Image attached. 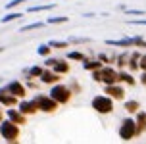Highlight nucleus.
I'll list each match as a JSON object with an SVG mask.
<instances>
[{
	"label": "nucleus",
	"mask_w": 146,
	"mask_h": 144,
	"mask_svg": "<svg viewBox=\"0 0 146 144\" xmlns=\"http://www.w3.org/2000/svg\"><path fill=\"white\" fill-rule=\"evenodd\" d=\"M90 77L94 83H100L104 86H110V85H119V79H117V69L113 65H102L98 71L90 73Z\"/></svg>",
	"instance_id": "f257e3e1"
},
{
	"label": "nucleus",
	"mask_w": 146,
	"mask_h": 144,
	"mask_svg": "<svg viewBox=\"0 0 146 144\" xmlns=\"http://www.w3.org/2000/svg\"><path fill=\"white\" fill-rule=\"evenodd\" d=\"M19 137H21V127L10 123L8 119L0 123V138H4L6 144H19Z\"/></svg>",
	"instance_id": "f03ea898"
},
{
	"label": "nucleus",
	"mask_w": 146,
	"mask_h": 144,
	"mask_svg": "<svg viewBox=\"0 0 146 144\" xmlns=\"http://www.w3.org/2000/svg\"><path fill=\"white\" fill-rule=\"evenodd\" d=\"M31 102H33V106L36 108V111H42V113H56L58 108H60L48 94H42V92H36L31 98Z\"/></svg>",
	"instance_id": "7ed1b4c3"
},
{
	"label": "nucleus",
	"mask_w": 146,
	"mask_h": 144,
	"mask_svg": "<svg viewBox=\"0 0 146 144\" xmlns=\"http://www.w3.org/2000/svg\"><path fill=\"white\" fill-rule=\"evenodd\" d=\"M90 108L100 115H110V113H113V109H115V102L110 100L108 96H104V94H96L90 100Z\"/></svg>",
	"instance_id": "20e7f679"
},
{
	"label": "nucleus",
	"mask_w": 146,
	"mask_h": 144,
	"mask_svg": "<svg viewBox=\"0 0 146 144\" xmlns=\"http://www.w3.org/2000/svg\"><path fill=\"white\" fill-rule=\"evenodd\" d=\"M48 96H50V98L56 102L58 106H66V104H69V102H71V98H73V94H71V90H69V86L64 85V83L52 85Z\"/></svg>",
	"instance_id": "39448f33"
},
{
	"label": "nucleus",
	"mask_w": 146,
	"mask_h": 144,
	"mask_svg": "<svg viewBox=\"0 0 146 144\" xmlns=\"http://www.w3.org/2000/svg\"><path fill=\"white\" fill-rule=\"evenodd\" d=\"M117 135H119V138L123 142H131V140H135V138L139 137L137 135V127H135V119H133L131 115H127V117L121 119L119 129H117Z\"/></svg>",
	"instance_id": "423d86ee"
},
{
	"label": "nucleus",
	"mask_w": 146,
	"mask_h": 144,
	"mask_svg": "<svg viewBox=\"0 0 146 144\" xmlns=\"http://www.w3.org/2000/svg\"><path fill=\"white\" fill-rule=\"evenodd\" d=\"M42 67L44 69H50V71H54L56 75H66V73H69L71 71V67H69V62H67L66 58H46L44 60V64H42Z\"/></svg>",
	"instance_id": "0eeeda50"
},
{
	"label": "nucleus",
	"mask_w": 146,
	"mask_h": 144,
	"mask_svg": "<svg viewBox=\"0 0 146 144\" xmlns=\"http://www.w3.org/2000/svg\"><path fill=\"white\" fill-rule=\"evenodd\" d=\"M4 88H6L8 94H12L14 98H17V100H23L25 98V94H27V88H25V85H23L19 79H14V81H8L6 85H2Z\"/></svg>",
	"instance_id": "6e6552de"
},
{
	"label": "nucleus",
	"mask_w": 146,
	"mask_h": 144,
	"mask_svg": "<svg viewBox=\"0 0 146 144\" xmlns=\"http://www.w3.org/2000/svg\"><path fill=\"white\" fill-rule=\"evenodd\" d=\"M104 96H108L110 100L113 102H123L125 96H127V90H125L123 85H110V86H104Z\"/></svg>",
	"instance_id": "1a4fd4ad"
},
{
	"label": "nucleus",
	"mask_w": 146,
	"mask_h": 144,
	"mask_svg": "<svg viewBox=\"0 0 146 144\" xmlns=\"http://www.w3.org/2000/svg\"><path fill=\"white\" fill-rule=\"evenodd\" d=\"M4 117H6L10 123L17 125V127H23V125L27 123V117H25V115H21L15 108H8L6 111H4Z\"/></svg>",
	"instance_id": "9d476101"
},
{
	"label": "nucleus",
	"mask_w": 146,
	"mask_h": 144,
	"mask_svg": "<svg viewBox=\"0 0 146 144\" xmlns=\"http://www.w3.org/2000/svg\"><path fill=\"white\" fill-rule=\"evenodd\" d=\"M42 71H44L42 65H31V67H25V69H21L23 81H38V77L42 75Z\"/></svg>",
	"instance_id": "9b49d317"
},
{
	"label": "nucleus",
	"mask_w": 146,
	"mask_h": 144,
	"mask_svg": "<svg viewBox=\"0 0 146 144\" xmlns=\"http://www.w3.org/2000/svg\"><path fill=\"white\" fill-rule=\"evenodd\" d=\"M15 109H17V111H19L21 115H25V117H27V115H35V113H38V111H36V108L33 106V102L27 100V98H23V100L17 102Z\"/></svg>",
	"instance_id": "f8f14e48"
},
{
	"label": "nucleus",
	"mask_w": 146,
	"mask_h": 144,
	"mask_svg": "<svg viewBox=\"0 0 146 144\" xmlns=\"http://www.w3.org/2000/svg\"><path fill=\"white\" fill-rule=\"evenodd\" d=\"M60 81H62V77H60V75H56L54 71H50V69H44L42 75L38 77V83H40V85H48V86L58 85Z\"/></svg>",
	"instance_id": "ddd939ff"
},
{
	"label": "nucleus",
	"mask_w": 146,
	"mask_h": 144,
	"mask_svg": "<svg viewBox=\"0 0 146 144\" xmlns=\"http://www.w3.org/2000/svg\"><path fill=\"white\" fill-rule=\"evenodd\" d=\"M104 42L108 46H117V48H123V50H133V40L131 36H123V38H106Z\"/></svg>",
	"instance_id": "4468645a"
},
{
	"label": "nucleus",
	"mask_w": 146,
	"mask_h": 144,
	"mask_svg": "<svg viewBox=\"0 0 146 144\" xmlns=\"http://www.w3.org/2000/svg\"><path fill=\"white\" fill-rule=\"evenodd\" d=\"M140 50H129V58H127V69L129 73L139 71V60H140Z\"/></svg>",
	"instance_id": "2eb2a0df"
},
{
	"label": "nucleus",
	"mask_w": 146,
	"mask_h": 144,
	"mask_svg": "<svg viewBox=\"0 0 146 144\" xmlns=\"http://www.w3.org/2000/svg\"><path fill=\"white\" fill-rule=\"evenodd\" d=\"M133 119H135L137 135H139V137H140V135H144V133H146V111H144V109H140V111H137Z\"/></svg>",
	"instance_id": "dca6fc26"
},
{
	"label": "nucleus",
	"mask_w": 146,
	"mask_h": 144,
	"mask_svg": "<svg viewBox=\"0 0 146 144\" xmlns=\"http://www.w3.org/2000/svg\"><path fill=\"white\" fill-rule=\"evenodd\" d=\"M17 102H19L17 98H14L12 94H8L4 86H0V104H2L4 108H15Z\"/></svg>",
	"instance_id": "f3484780"
},
{
	"label": "nucleus",
	"mask_w": 146,
	"mask_h": 144,
	"mask_svg": "<svg viewBox=\"0 0 146 144\" xmlns=\"http://www.w3.org/2000/svg\"><path fill=\"white\" fill-rule=\"evenodd\" d=\"M117 79H119V85H127V86H135V85H137L135 75H133V73H129L127 69L117 71Z\"/></svg>",
	"instance_id": "a211bd4d"
},
{
	"label": "nucleus",
	"mask_w": 146,
	"mask_h": 144,
	"mask_svg": "<svg viewBox=\"0 0 146 144\" xmlns=\"http://www.w3.org/2000/svg\"><path fill=\"white\" fill-rule=\"evenodd\" d=\"M102 67V64L96 60V58H87L85 62H83V69L85 71H88V73H94V71H98Z\"/></svg>",
	"instance_id": "6ab92c4d"
},
{
	"label": "nucleus",
	"mask_w": 146,
	"mask_h": 144,
	"mask_svg": "<svg viewBox=\"0 0 146 144\" xmlns=\"http://www.w3.org/2000/svg\"><path fill=\"white\" fill-rule=\"evenodd\" d=\"M87 58L88 56L85 54V52H81V50H69V52H67V56H66V60H67V62H81V64H83Z\"/></svg>",
	"instance_id": "aec40b11"
},
{
	"label": "nucleus",
	"mask_w": 146,
	"mask_h": 144,
	"mask_svg": "<svg viewBox=\"0 0 146 144\" xmlns=\"http://www.w3.org/2000/svg\"><path fill=\"white\" fill-rule=\"evenodd\" d=\"M56 4L54 2H48V4H36V6H29L23 14H35V12H44V10H54Z\"/></svg>",
	"instance_id": "412c9836"
},
{
	"label": "nucleus",
	"mask_w": 146,
	"mask_h": 144,
	"mask_svg": "<svg viewBox=\"0 0 146 144\" xmlns=\"http://www.w3.org/2000/svg\"><path fill=\"white\" fill-rule=\"evenodd\" d=\"M123 108H125V111H127V113L133 117L137 111H140V102H139V100H127V102L123 104Z\"/></svg>",
	"instance_id": "4be33fe9"
},
{
	"label": "nucleus",
	"mask_w": 146,
	"mask_h": 144,
	"mask_svg": "<svg viewBox=\"0 0 146 144\" xmlns=\"http://www.w3.org/2000/svg\"><path fill=\"white\" fill-rule=\"evenodd\" d=\"M23 17V12H8L0 17V23H12V21H17Z\"/></svg>",
	"instance_id": "5701e85b"
},
{
	"label": "nucleus",
	"mask_w": 146,
	"mask_h": 144,
	"mask_svg": "<svg viewBox=\"0 0 146 144\" xmlns=\"http://www.w3.org/2000/svg\"><path fill=\"white\" fill-rule=\"evenodd\" d=\"M123 14L129 15L131 19H140V17H146V12H144V10H135V8H129V6L123 10Z\"/></svg>",
	"instance_id": "b1692460"
},
{
	"label": "nucleus",
	"mask_w": 146,
	"mask_h": 144,
	"mask_svg": "<svg viewBox=\"0 0 146 144\" xmlns=\"http://www.w3.org/2000/svg\"><path fill=\"white\" fill-rule=\"evenodd\" d=\"M44 25H46L44 21H33V23H27V25L19 27L17 31H19V33H29V31H35V29H42Z\"/></svg>",
	"instance_id": "393cba45"
},
{
	"label": "nucleus",
	"mask_w": 146,
	"mask_h": 144,
	"mask_svg": "<svg viewBox=\"0 0 146 144\" xmlns=\"http://www.w3.org/2000/svg\"><path fill=\"white\" fill-rule=\"evenodd\" d=\"M67 21H69L67 15H50L44 23H50V25H64V23H67Z\"/></svg>",
	"instance_id": "a878e982"
},
{
	"label": "nucleus",
	"mask_w": 146,
	"mask_h": 144,
	"mask_svg": "<svg viewBox=\"0 0 146 144\" xmlns=\"http://www.w3.org/2000/svg\"><path fill=\"white\" fill-rule=\"evenodd\" d=\"M48 46H50L52 50H67V48H69V44L66 42V40H54V38H52V40H48Z\"/></svg>",
	"instance_id": "bb28decb"
},
{
	"label": "nucleus",
	"mask_w": 146,
	"mask_h": 144,
	"mask_svg": "<svg viewBox=\"0 0 146 144\" xmlns=\"http://www.w3.org/2000/svg\"><path fill=\"white\" fill-rule=\"evenodd\" d=\"M113 56H115V54H113ZM113 56H110V54H106V52H98L96 60H98L102 65H113Z\"/></svg>",
	"instance_id": "cd10ccee"
},
{
	"label": "nucleus",
	"mask_w": 146,
	"mask_h": 144,
	"mask_svg": "<svg viewBox=\"0 0 146 144\" xmlns=\"http://www.w3.org/2000/svg\"><path fill=\"white\" fill-rule=\"evenodd\" d=\"M66 42L67 44H85V42H90V38H88V36H73V35H69Z\"/></svg>",
	"instance_id": "c85d7f7f"
},
{
	"label": "nucleus",
	"mask_w": 146,
	"mask_h": 144,
	"mask_svg": "<svg viewBox=\"0 0 146 144\" xmlns=\"http://www.w3.org/2000/svg\"><path fill=\"white\" fill-rule=\"evenodd\" d=\"M36 54H38V56H42V58H50V56H52V48H50L46 42H44V44H38Z\"/></svg>",
	"instance_id": "c756f323"
},
{
	"label": "nucleus",
	"mask_w": 146,
	"mask_h": 144,
	"mask_svg": "<svg viewBox=\"0 0 146 144\" xmlns=\"http://www.w3.org/2000/svg\"><path fill=\"white\" fill-rule=\"evenodd\" d=\"M69 90H71V94H79L81 90H83V86H81V83L77 79H69Z\"/></svg>",
	"instance_id": "7c9ffc66"
},
{
	"label": "nucleus",
	"mask_w": 146,
	"mask_h": 144,
	"mask_svg": "<svg viewBox=\"0 0 146 144\" xmlns=\"http://www.w3.org/2000/svg\"><path fill=\"white\" fill-rule=\"evenodd\" d=\"M25 2H29V0H10L4 8H6V12H10V10H14V8H17L19 4H25Z\"/></svg>",
	"instance_id": "2f4dec72"
},
{
	"label": "nucleus",
	"mask_w": 146,
	"mask_h": 144,
	"mask_svg": "<svg viewBox=\"0 0 146 144\" xmlns=\"http://www.w3.org/2000/svg\"><path fill=\"white\" fill-rule=\"evenodd\" d=\"M139 71H146V52L140 54V60H139Z\"/></svg>",
	"instance_id": "473e14b6"
},
{
	"label": "nucleus",
	"mask_w": 146,
	"mask_h": 144,
	"mask_svg": "<svg viewBox=\"0 0 146 144\" xmlns=\"http://www.w3.org/2000/svg\"><path fill=\"white\" fill-rule=\"evenodd\" d=\"M21 83L25 85V88H33V90L38 88V81H21Z\"/></svg>",
	"instance_id": "72a5a7b5"
},
{
	"label": "nucleus",
	"mask_w": 146,
	"mask_h": 144,
	"mask_svg": "<svg viewBox=\"0 0 146 144\" xmlns=\"http://www.w3.org/2000/svg\"><path fill=\"white\" fill-rule=\"evenodd\" d=\"M83 17H88V19H92V17H98L96 12H83Z\"/></svg>",
	"instance_id": "f704fd0d"
},
{
	"label": "nucleus",
	"mask_w": 146,
	"mask_h": 144,
	"mask_svg": "<svg viewBox=\"0 0 146 144\" xmlns=\"http://www.w3.org/2000/svg\"><path fill=\"white\" fill-rule=\"evenodd\" d=\"M139 83H140V85H144V86H146V71H142V73H140Z\"/></svg>",
	"instance_id": "c9c22d12"
},
{
	"label": "nucleus",
	"mask_w": 146,
	"mask_h": 144,
	"mask_svg": "<svg viewBox=\"0 0 146 144\" xmlns=\"http://www.w3.org/2000/svg\"><path fill=\"white\" fill-rule=\"evenodd\" d=\"M4 119H6V117H4V109H2V108H0V123H2V121H4Z\"/></svg>",
	"instance_id": "e433bc0d"
},
{
	"label": "nucleus",
	"mask_w": 146,
	"mask_h": 144,
	"mask_svg": "<svg viewBox=\"0 0 146 144\" xmlns=\"http://www.w3.org/2000/svg\"><path fill=\"white\" fill-rule=\"evenodd\" d=\"M4 50H6V46H0V54H2Z\"/></svg>",
	"instance_id": "4c0bfd02"
},
{
	"label": "nucleus",
	"mask_w": 146,
	"mask_h": 144,
	"mask_svg": "<svg viewBox=\"0 0 146 144\" xmlns=\"http://www.w3.org/2000/svg\"><path fill=\"white\" fill-rule=\"evenodd\" d=\"M0 83H2V79H0Z\"/></svg>",
	"instance_id": "58836bf2"
}]
</instances>
